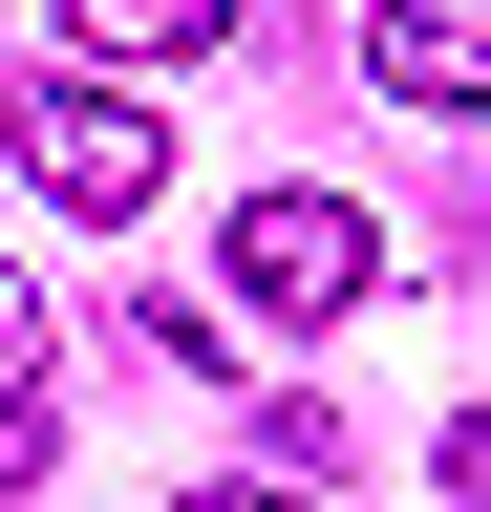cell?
Masks as SVG:
<instances>
[{
  "mask_svg": "<svg viewBox=\"0 0 491 512\" xmlns=\"http://www.w3.org/2000/svg\"><path fill=\"white\" fill-rule=\"evenodd\" d=\"M43 427H65V320H43V278L0 256V512L43 491Z\"/></svg>",
  "mask_w": 491,
  "mask_h": 512,
  "instance_id": "cell-4",
  "label": "cell"
},
{
  "mask_svg": "<svg viewBox=\"0 0 491 512\" xmlns=\"http://www.w3.org/2000/svg\"><path fill=\"white\" fill-rule=\"evenodd\" d=\"M257 470H299V491H321V470H363V427L321 406V384H278V406H257Z\"/></svg>",
  "mask_w": 491,
  "mask_h": 512,
  "instance_id": "cell-6",
  "label": "cell"
},
{
  "mask_svg": "<svg viewBox=\"0 0 491 512\" xmlns=\"http://www.w3.org/2000/svg\"><path fill=\"white\" fill-rule=\"evenodd\" d=\"M0 128H22V192H65L86 235H107V214H150V192H171V128H150L129 86H22Z\"/></svg>",
  "mask_w": 491,
  "mask_h": 512,
  "instance_id": "cell-1",
  "label": "cell"
},
{
  "mask_svg": "<svg viewBox=\"0 0 491 512\" xmlns=\"http://www.w3.org/2000/svg\"><path fill=\"white\" fill-rule=\"evenodd\" d=\"M449 491H470V512H491V406H449Z\"/></svg>",
  "mask_w": 491,
  "mask_h": 512,
  "instance_id": "cell-8",
  "label": "cell"
},
{
  "mask_svg": "<svg viewBox=\"0 0 491 512\" xmlns=\"http://www.w3.org/2000/svg\"><path fill=\"white\" fill-rule=\"evenodd\" d=\"M363 86L427 107V128H470L491 107V0H385V22H363Z\"/></svg>",
  "mask_w": 491,
  "mask_h": 512,
  "instance_id": "cell-3",
  "label": "cell"
},
{
  "mask_svg": "<svg viewBox=\"0 0 491 512\" xmlns=\"http://www.w3.org/2000/svg\"><path fill=\"white\" fill-rule=\"evenodd\" d=\"M171 512H299V470H214V491H171Z\"/></svg>",
  "mask_w": 491,
  "mask_h": 512,
  "instance_id": "cell-7",
  "label": "cell"
},
{
  "mask_svg": "<svg viewBox=\"0 0 491 512\" xmlns=\"http://www.w3.org/2000/svg\"><path fill=\"white\" fill-rule=\"evenodd\" d=\"M363 278H385V235L342 192H235V320H363Z\"/></svg>",
  "mask_w": 491,
  "mask_h": 512,
  "instance_id": "cell-2",
  "label": "cell"
},
{
  "mask_svg": "<svg viewBox=\"0 0 491 512\" xmlns=\"http://www.w3.org/2000/svg\"><path fill=\"white\" fill-rule=\"evenodd\" d=\"M257 0H65V43L86 64H193V43H235Z\"/></svg>",
  "mask_w": 491,
  "mask_h": 512,
  "instance_id": "cell-5",
  "label": "cell"
}]
</instances>
